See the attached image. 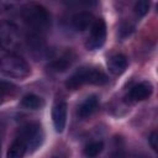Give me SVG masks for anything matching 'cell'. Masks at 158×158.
Listing matches in <instances>:
<instances>
[{"mask_svg": "<svg viewBox=\"0 0 158 158\" xmlns=\"http://www.w3.org/2000/svg\"><path fill=\"white\" fill-rule=\"evenodd\" d=\"M89 36L85 42V47L89 51H96L101 48L106 41V23L102 19H95L93 26L89 30Z\"/></svg>", "mask_w": 158, "mask_h": 158, "instance_id": "8992f818", "label": "cell"}, {"mask_svg": "<svg viewBox=\"0 0 158 158\" xmlns=\"http://www.w3.org/2000/svg\"><path fill=\"white\" fill-rule=\"evenodd\" d=\"M27 151L28 149H27L26 142L17 135L7 148L6 158H23Z\"/></svg>", "mask_w": 158, "mask_h": 158, "instance_id": "4fadbf2b", "label": "cell"}, {"mask_svg": "<svg viewBox=\"0 0 158 158\" xmlns=\"http://www.w3.org/2000/svg\"><path fill=\"white\" fill-rule=\"evenodd\" d=\"M128 64V59L122 53H115L107 58V69L112 75H121Z\"/></svg>", "mask_w": 158, "mask_h": 158, "instance_id": "9c48e42d", "label": "cell"}, {"mask_svg": "<svg viewBox=\"0 0 158 158\" xmlns=\"http://www.w3.org/2000/svg\"><path fill=\"white\" fill-rule=\"evenodd\" d=\"M67 114H68V106L64 100H58L54 102L52 107V121L54 125V128L57 132H63L67 123Z\"/></svg>", "mask_w": 158, "mask_h": 158, "instance_id": "52a82bcc", "label": "cell"}, {"mask_svg": "<svg viewBox=\"0 0 158 158\" xmlns=\"http://www.w3.org/2000/svg\"><path fill=\"white\" fill-rule=\"evenodd\" d=\"M21 106L27 110H40L44 106V100L36 94H26L21 99Z\"/></svg>", "mask_w": 158, "mask_h": 158, "instance_id": "5bb4252c", "label": "cell"}, {"mask_svg": "<svg viewBox=\"0 0 158 158\" xmlns=\"http://www.w3.org/2000/svg\"><path fill=\"white\" fill-rule=\"evenodd\" d=\"M106 74L98 67L93 65H83L78 68L65 81V86L70 90H77L86 84L93 85H102L107 83Z\"/></svg>", "mask_w": 158, "mask_h": 158, "instance_id": "7a4b0ae2", "label": "cell"}, {"mask_svg": "<svg viewBox=\"0 0 158 158\" xmlns=\"http://www.w3.org/2000/svg\"><path fill=\"white\" fill-rule=\"evenodd\" d=\"M0 158H1V143H0Z\"/></svg>", "mask_w": 158, "mask_h": 158, "instance_id": "d6986e66", "label": "cell"}, {"mask_svg": "<svg viewBox=\"0 0 158 158\" xmlns=\"http://www.w3.org/2000/svg\"><path fill=\"white\" fill-rule=\"evenodd\" d=\"M72 62H73V54L70 52H65L60 57L53 59L47 65V68L52 73H63L72 65Z\"/></svg>", "mask_w": 158, "mask_h": 158, "instance_id": "7c38bea8", "label": "cell"}, {"mask_svg": "<svg viewBox=\"0 0 158 158\" xmlns=\"http://www.w3.org/2000/svg\"><path fill=\"white\" fill-rule=\"evenodd\" d=\"M104 149V142L102 141H93L88 143L84 147V156L86 158H96Z\"/></svg>", "mask_w": 158, "mask_h": 158, "instance_id": "9a60e30c", "label": "cell"}, {"mask_svg": "<svg viewBox=\"0 0 158 158\" xmlns=\"http://www.w3.org/2000/svg\"><path fill=\"white\" fill-rule=\"evenodd\" d=\"M158 137V135H157V131H153L152 133H151V136L148 137V142H149V144H151V147H152V149L156 152L157 151V138Z\"/></svg>", "mask_w": 158, "mask_h": 158, "instance_id": "ac0fdd59", "label": "cell"}, {"mask_svg": "<svg viewBox=\"0 0 158 158\" xmlns=\"http://www.w3.org/2000/svg\"><path fill=\"white\" fill-rule=\"evenodd\" d=\"M149 6H151L149 1H144V0H142V1H138V2L135 4L133 11H135V14H136L138 17H143V16H146V15L148 14V11H149Z\"/></svg>", "mask_w": 158, "mask_h": 158, "instance_id": "e0dca14e", "label": "cell"}, {"mask_svg": "<svg viewBox=\"0 0 158 158\" xmlns=\"http://www.w3.org/2000/svg\"><path fill=\"white\" fill-rule=\"evenodd\" d=\"M153 93V86L149 81H141L136 85H133L128 94H127V99L132 102H137V101H143L146 99H148Z\"/></svg>", "mask_w": 158, "mask_h": 158, "instance_id": "ba28073f", "label": "cell"}, {"mask_svg": "<svg viewBox=\"0 0 158 158\" xmlns=\"http://www.w3.org/2000/svg\"><path fill=\"white\" fill-rule=\"evenodd\" d=\"M19 136L26 142L27 149L31 152L36 151L43 143V139H44L43 130L41 125L37 122H30L23 125L19 131Z\"/></svg>", "mask_w": 158, "mask_h": 158, "instance_id": "5b68a950", "label": "cell"}, {"mask_svg": "<svg viewBox=\"0 0 158 158\" xmlns=\"http://www.w3.org/2000/svg\"><path fill=\"white\" fill-rule=\"evenodd\" d=\"M16 90L17 88L14 84L7 81H0V104H2L6 100V98L15 95Z\"/></svg>", "mask_w": 158, "mask_h": 158, "instance_id": "2e32d148", "label": "cell"}, {"mask_svg": "<svg viewBox=\"0 0 158 158\" xmlns=\"http://www.w3.org/2000/svg\"><path fill=\"white\" fill-rule=\"evenodd\" d=\"M21 44L19 27L7 20L0 21V47L5 51L14 52Z\"/></svg>", "mask_w": 158, "mask_h": 158, "instance_id": "277c9868", "label": "cell"}, {"mask_svg": "<svg viewBox=\"0 0 158 158\" xmlns=\"http://www.w3.org/2000/svg\"><path fill=\"white\" fill-rule=\"evenodd\" d=\"M21 16L27 25L30 33L43 36V33L51 27V14L48 10L35 2H30L22 6Z\"/></svg>", "mask_w": 158, "mask_h": 158, "instance_id": "6da1fadb", "label": "cell"}, {"mask_svg": "<svg viewBox=\"0 0 158 158\" xmlns=\"http://www.w3.org/2000/svg\"><path fill=\"white\" fill-rule=\"evenodd\" d=\"M0 73L12 79H25L31 74L28 63L15 53H7L0 57Z\"/></svg>", "mask_w": 158, "mask_h": 158, "instance_id": "3957f363", "label": "cell"}, {"mask_svg": "<svg viewBox=\"0 0 158 158\" xmlns=\"http://www.w3.org/2000/svg\"><path fill=\"white\" fill-rule=\"evenodd\" d=\"M99 109V99L96 95H90L88 96L79 106L78 109V116L83 120L89 118L90 116H93Z\"/></svg>", "mask_w": 158, "mask_h": 158, "instance_id": "8fae6325", "label": "cell"}, {"mask_svg": "<svg viewBox=\"0 0 158 158\" xmlns=\"http://www.w3.org/2000/svg\"><path fill=\"white\" fill-rule=\"evenodd\" d=\"M94 21H95V17L93 16V14L86 12V11H81V12L75 14L72 17V26L75 31L84 32L86 30H90Z\"/></svg>", "mask_w": 158, "mask_h": 158, "instance_id": "30bf717a", "label": "cell"}]
</instances>
